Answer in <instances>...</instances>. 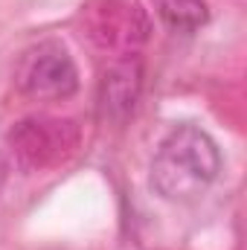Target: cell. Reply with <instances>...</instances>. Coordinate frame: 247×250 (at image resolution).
<instances>
[{
	"label": "cell",
	"mask_w": 247,
	"mask_h": 250,
	"mask_svg": "<svg viewBox=\"0 0 247 250\" xmlns=\"http://www.w3.org/2000/svg\"><path fill=\"white\" fill-rule=\"evenodd\" d=\"M157 18L181 35H192L209 23V6L204 0H151Z\"/></svg>",
	"instance_id": "cell-6"
},
{
	"label": "cell",
	"mask_w": 247,
	"mask_h": 250,
	"mask_svg": "<svg viewBox=\"0 0 247 250\" xmlns=\"http://www.w3.org/2000/svg\"><path fill=\"white\" fill-rule=\"evenodd\" d=\"M82 18L90 41L117 56L137 53V47L145 44L151 32L148 15L134 0H90Z\"/></svg>",
	"instance_id": "cell-4"
},
{
	"label": "cell",
	"mask_w": 247,
	"mask_h": 250,
	"mask_svg": "<svg viewBox=\"0 0 247 250\" xmlns=\"http://www.w3.org/2000/svg\"><path fill=\"white\" fill-rule=\"evenodd\" d=\"M6 178H9V163L0 157V189H3V184H6Z\"/></svg>",
	"instance_id": "cell-7"
},
{
	"label": "cell",
	"mask_w": 247,
	"mask_h": 250,
	"mask_svg": "<svg viewBox=\"0 0 247 250\" xmlns=\"http://www.w3.org/2000/svg\"><path fill=\"white\" fill-rule=\"evenodd\" d=\"M145 87V64L137 53L117 56L99 79V117L105 123L123 125L140 105Z\"/></svg>",
	"instance_id": "cell-5"
},
{
	"label": "cell",
	"mask_w": 247,
	"mask_h": 250,
	"mask_svg": "<svg viewBox=\"0 0 247 250\" xmlns=\"http://www.w3.org/2000/svg\"><path fill=\"white\" fill-rule=\"evenodd\" d=\"M6 146L18 166L29 172H47L67 163L82 146V128L70 117L32 114L9 128Z\"/></svg>",
	"instance_id": "cell-2"
},
{
	"label": "cell",
	"mask_w": 247,
	"mask_h": 250,
	"mask_svg": "<svg viewBox=\"0 0 247 250\" xmlns=\"http://www.w3.org/2000/svg\"><path fill=\"white\" fill-rule=\"evenodd\" d=\"M15 82L29 99H70L79 90V70L62 41H41L21 56Z\"/></svg>",
	"instance_id": "cell-3"
},
{
	"label": "cell",
	"mask_w": 247,
	"mask_h": 250,
	"mask_svg": "<svg viewBox=\"0 0 247 250\" xmlns=\"http://www.w3.org/2000/svg\"><path fill=\"white\" fill-rule=\"evenodd\" d=\"M218 172V143L198 125H178L160 140L151 160L148 184L163 201L186 204L212 187Z\"/></svg>",
	"instance_id": "cell-1"
}]
</instances>
